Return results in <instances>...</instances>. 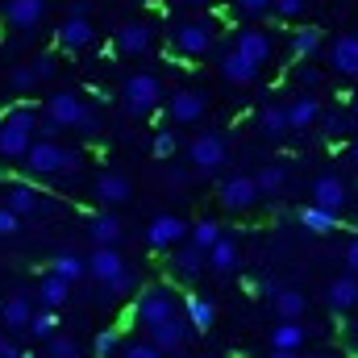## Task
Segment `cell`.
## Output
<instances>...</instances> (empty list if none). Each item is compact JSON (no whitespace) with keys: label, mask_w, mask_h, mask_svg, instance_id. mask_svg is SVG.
<instances>
[{"label":"cell","mask_w":358,"mask_h":358,"mask_svg":"<svg viewBox=\"0 0 358 358\" xmlns=\"http://www.w3.org/2000/svg\"><path fill=\"white\" fill-rule=\"evenodd\" d=\"M59 129H80V134H96V113L88 108V100L84 96H76V92H50V100H46V108H42Z\"/></svg>","instance_id":"7a4b0ae2"},{"label":"cell","mask_w":358,"mask_h":358,"mask_svg":"<svg viewBox=\"0 0 358 358\" xmlns=\"http://www.w3.org/2000/svg\"><path fill=\"white\" fill-rule=\"evenodd\" d=\"M350 163H355V167H358V142H355V146H350Z\"/></svg>","instance_id":"11a10c76"},{"label":"cell","mask_w":358,"mask_h":358,"mask_svg":"<svg viewBox=\"0 0 358 358\" xmlns=\"http://www.w3.org/2000/svg\"><path fill=\"white\" fill-rule=\"evenodd\" d=\"M25 163V171L29 176H38V179H59V176H67L80 159L67 150V146H59L55 138H42V142H34L29 146V155L21 159Z\"/></svg>","instance_id":"3957f363"},{"label":"cell","mask_w":358,"mask_h":358,"mask_svg":"<svg viewBox=\"0 0 358 358\" xmlns=\"http://www.w3.org/2000/svg\"><path fill=\"white\" fill-rule=\"evenodd\" d=\"M342 129H346V121H342L338 113H329V117H325V134H329V138H338Z\"/></svg>","instance_id":"f907efd6"},{"label":"cell","mask_w":358,"mask_h":358,"mask_svg":"<svg viewBox=\"0 0 358 358\" xmlns=\"http://www.w3.org/2000/svg\"><path fill=\"white\" fill-rule=\"evenodd\" d=\"M171 42H176L179 55L200 59V55L213 50V25H208V21H183V25L171 29Z\"/></svg>","instance_id":"30bf717a"},{"label":"cell","mask_w":358,"mask_h":358,"mask_svg":"<svg viewBox=\"0 0 358 358\" xmlns=\"http://www.w3.org/2000/svg\"><path fill=\"white\" fill-rule=\"evenodd\" d=\"M67 292H71V279H63L59 271H50V275L42 279V287H38V296H42V304H50V308H59V304L67 300Z\"/></svg>","instance_id":"d6a6232c"},{"label":"cell","mask_w":358,"mask_h":358,"mask_svg":"<svg viewBox=\"0 0 358 358\" xmlns=\"http://www.w3.org/2000/svg\"><path fill=\"white\" fill-rule=\"evenodd\" d=\"M179 4H187V8H204V4H213V0H179Z\"/></svg>","instance_id":"db71d44e"},{"label":"cell","mask_w":358,"mask_h":358,"mask_svg":"<svg viewBox=\"0 0 358 358\" xmlns=\"http://www.w3.org/2000/svg\"><path fill=\"white\" fill-rule=\"evenodd\" d=\"M355 117H358V96H355Z\"/></svg>","instance_id":"9f6ffc18"},{"label":"cell","mask_w":358,"mask_h":358,"mask_svg":"<svg viewBox=\"0 0 358 358\" xmlns=\"http://www.w3.org/2000/svg\"><path fill=\"white\" fill-rule=\"evenodd\" d=\"M234 46H238L246 59H255L259 67H263V63L271 59V34H267V29H242Z\"/></svg>","instance_id":"4316f807"},{"label":"cell","mask_w":358,"mask_h":358,"mask_svg":"<svg viewBox=\"0 0 358 358\" xmlns=\"http://www.w3.org/2000/svg\"><path fill=\"white\" fill-rule=\"evenodd\" d=\"M183 313H187V321H192V329H196V334H208V329L217 325V308H213V300H208V296H200V292L183 296Z\"/></svg>","instance_id":"cb8c5ba5"},{"label":"cell","mask_w":358,"mask_h":358,"mask_svg":"<svg viewBox=\"0 0 358 358\" xmlns=\"http://www.w3.org/2000/svg\"><path fill=\"white\" fill-rule=\"evenodd\" d=\"M259 129H263L267 138H283V134H292V117H287V108L267 104V108L259 113Z\"/></svg>","instance_id":"1f68e13d"},{"label":"cell","mask_w":358,"mask_h":358,"mask_svg":"<svg viewBox=\"0 0 358 358\" xmlns=\"http://www.w3.org/2000/svg\"><path fill=\"white\" fill-rule=\"evenodd\" d=\"M187 329H192V321L167 317V321H159V325H155V329H146V334L159 342V350H163V355H183V350H187Z\"/></svg>","instance_id":"9a60e30c"},{"label":"cell","mask_w":358,"mask_h":358,"mask_svg":"<svg viewBox=\"0 0 358 358\" xmlns=\"http://www.w3.org/2000/svg\"><path fill=\"white\" fill-rule=\"evenodd\" d=\"M304 325H300V317H279V325L271 329L267 338V350L271 355H296L300 346H304Z\"/></svg>","instance_id":"4fadbf2b"},{"label":"cell","mask_w":358,"mask_h":358,"mask_svg":"<svg viewBox=\"0 0 358 358\" xmlns=\"http://www.w3.org/2000/svg\"><path fill=\"white\" fill-rule=\"evenodd\" d=\"M187 163H192L196 176H217L225 167V142H221V134H208V129L196 134L187 142Z\"/></svg>","instance_id":"8992f818"},{"label":"cell","mask_w":358,"mask_h":358,"mask_svg":"<svg viewBox=\"0 0 358 358\" xmlns=\"http://www.w3.org/2000/svg\"><path fill=\"white\" fill-rule=\"evenodd\" d=\"M187 234H192V225H187L183 217L159 213V217H150V225H146V246H150V250H176Z\"/></svg>","instance_id":"ba28073f"},{"label":"cell","mask_w":358,"mask_h":358,"mask_svg":"<svg viewBox=\"0 0 358 358\" xmlns=\"http://www.w3.org/2000/svg\"><path fill=\"white\" fill-rule=\"evenodd\" d=\"M308 0H275V17H300Z\"/></svg>","instance_id":"7dc6e473"},{"label":"cell","mask_w":358,"mask_h":358,"mask_svg":"<svg viewBox=\"0 0 358 358\" xmlns=\"http://www.w3.org/2000/svg\"><path fill=\"white\" fill-rule=\"evenodd\" d=\"M0 329H4V325H0ZM17 355H21V346H17L13 338H4V334H0V358H17Z\"/></svg>","instance_id":"c3c4849f"},{"label":"cell","mask_w":358,"mask_h":358,"mask_svg":"<svg viewBox=\"0 0 358 358\" xmlns=\"http://www.w3.org/2000/svg\"><path fill=\"white\" fill-rule=\"evenodd\" d=\"M204 113H208V96L200 88H176L167 96V117L176 125H196Z\"/></svg>","instance_id":"9c48e42d"},{"label":"cell","mask_w":358,"mask_h":358,"mask_svg":"<svg viewBox=\"0 0 358 358\" xmlns=\"http://www.w3.org/2000/svg\"><path fill=\"white\" fill-rule=\"evenodd\" d=\"M167 187H183V183H187V171H179V167H171V171H167Z\"/></svg>","instance_id":"816d5d0a"},{"label":"cell","mask_w":358,"mask_h":358,"mask_svg":"<svg viewBox=\"0 0 358 358\" xmlns=\"http://www.w3.org/2000/svg\"><path fill=\"white\" fill-rule=\"evenodd\" d=\"M29 334L38 338V342H46L50 334H59V317H55V308L46 304L42 313H34V321H29Z\"/></svg>","instance_id":"8d00e7d4"},{"label":"cell","mask_w":358,"mask_h":358,"mask_svg":"<svg viewBox=\"0 0 358 358\" xmlns=\"http://www.w3.org/2000/svg\"><path fill=\"white\" fill-rule=\"evenodd\" d=\"M42 350L55 355V358H76V355H84V342H80V338H67V334H50V338L42 342Z\"/></svg>","instance_id":"e575fe53"},{"label":"cell","mask_w":358,"mask_h":358,"mask_svg":"<svg viewBox=\"0 0 358 358\" xmlns=\"http://www.w3.org/2000/svg\"><path fill=\"white\" fill-rule=\"evenodd\" d=\"M121 355H125V358H163V350H159V342L146 334V338H138V342H125V346H121Z\"/></svg>","instance_id":"ab89813d"},{"label":"cell","mask_w":358,"mask_h":358,"mask_svg":"<svg viewBox=\"0 0 358 358\" xmlns=\"http://www.w3.org/2000/svg\"><path fill=\"white\" fill-rule=\"evenodd\" d=\"M167 317H176V292H171V287H146V292L138 296V304H134V321H138L142 329H155V325L167 321Z\"/></svg>","instance_id":"52a82bcc"},{"label":"cell","mask_w":358,"mask_h":358,"mask_svg":"<svg viewBox=\"0 0 358 358\" xmlns=\"http://www.w3.org/2000/svg\"><path fill=\"white\" fill-rule=\"evenodd\" d=\"M204 267H208V250H204V246H196L192 238H187V242H179V246H176V275L196 279Z\"/></svg>","instance_id":"d4e9b609"},{"label":"cell","mask_w":358,"mask_h":358,"mask_svg":"<svg viewBox=\"0 0 358 358\" xmlns=\"http://www.w3.org/2000/svg\"><path fill=\"white\" fill-rule=\"evenodd\" d=\"M300 225H304L308 234H334V229H338V213H334V208H321V204L308 200V204L300 208Z\"/></svg>","instance_id":"f546056e"},{"label":"cell","mask_w":358,"mask_h":358,"mask_svg":"<svg viewBox=\"0 0 358 358\" xmlns=\"http://www.w3.org/2000/svg\"><path fill=\"white\" fill-rule=\"evenodd\" d=\"M88 275L108 287V296H125L134 287V275L125 267V259L117 255V246H96L88 255Z\"/></svg>","instance_id":"277c9868"},{"label":"cell","mask_w":358,"mask_h":358,"mask_svg":"<svg viewBox=\"0 0 358 358\" xmlns=\"http://www.w3.org/2000/svg\"><path fill=\"white\" fill-rule=\"evenodd\" d=\"M317 50H321V29H317V25L292 34V55H296V59H313Z\"/></svg>","instance_id":"836d02e7"},{"label":"cell","mask_w":358,"mask_h":358,"mask_svg":"<svg viewBox=\"0 0 358 358\" xmlns=\"http://www.w3.org/2000/svg\"><path fill=\"white\" fill-rule=\"evenodd\" d=\"M313 204L342 213V208L350 204V192H346V183H342L338 176H321L317 183H313Z\"/></svg>","instance_id":"44dd1931"},{"label":"cell","mask_w":358,"mask_h":358,"mask_svg":"<svg viewBox=\"0 0 358 358\" xmlns=\"http://www.w3.org/2000/svg\"><path fill=\"white\" fill-rule=\"evenodd\" d=\"M238 259H242V255H238V242L225 238V234L208 246V271H217V275H234V271H238Z\"/></svg>","instance_id":"484cf974"},{"label":"cell","mask_w":358,"mask_h":358,"mask_svg":"<svg viewBox=\"0 0 358 358\" xmlns=\"http://www.w3.org/2000/svg\"><path fill=\"white\" fill-rule=\"evenodd\" d=\"M187 238H192L196 246H204V250H208V246H213V242L221 238V225H217L213 217H200V221L192 225V234H187Z\"/></svg>","instance_id":"74e56055"},{"label":"cell","mask_w":358,"mask_h":358,"mask_svg":"<svg viewBox=\"0 0 358 358\" xmlns=\"http://www.w3.org/2000/svg\"><path fill=\"white\" fill-rule=\"evenodd\" d=\"M121 104H125L129 117H150V113L163 104V84H159V76L134 71V76L121 84Z\"/></svg>","instance_id":"5b68a950"},{"label":"cell","mask_w":358,"mask_h":358,"mask_svg":"<svg viewBox=\"0 0 358 358\" xmlns=\"http://www.w3.org/2000/svg\"><path fill=\"white\" fill-rule=\"evenodd\" d=\"M150 46H155V34H150L142 21H125V25H117V50H121V55L142 59V55H150Z\"/></svg>","instance_id":"2e32d148"},{"label":"cell","mask_w":358,"mask_h":358,"mask_svg":"<svg viewBox=\"0 0 358 358\" xmlns=\"http://www.w3.org/2000/svg\"><path fill=\"white\" fill-rule=\"evenodd\" d=\"M96 42V29H92L88 13H71L63 25H59V46L63 50H88Z\"/></svg>","instance_id":"e0dca14e"},{"label":"cell","mask_w":358,"mask_h":358,"mask_svg":"<svg viewBox=\"0 0 358 358\" xmlns=\"http://www.w3.org/2000/svg\"><path fill=\"white\" fill-rule=\"evenodd\" d=\"M50 271H59L63 279H71V283H80V279L88 275V259H80V255H59V259L50 263Z\"/></svg>","instance_id":"d590c367"},{"label":"cell","mask_w":358,"mask_h":358,"mask_svg":"<svg viewBox=\"0 0 358 358\" xmlns=\"http://www.w3.org/2000/svg\"><path fill=\"white\" fill-rule=\"evenodd\" d=\"M42 17H46V0H4V21L21 34L42 25Z\"/></svg>","instance_id":"ac0fdd59"},{"label":"cell","mask_w":358,"mask_h":358,"mask_svg":"<svg viewBox=\"0 0 358 358\" xmlns=\"http://www.w3.org/2000/svg\"><path fill=\"white\" fill-rule=\"evenodd\" d=\"M325 300H329V308H334V313H350V308H358V275H355V271H346V275L329 279Z\"/></svg>","instance_id":"ffe728a7"},{"label":"cell","mask_w":358,"mask_h":358,"mask_svg":"<svg viewBox=\"0 0 358 358\" xmlns=\"http://www.w3.org/2000/svg\"><path fill=\"white\" fill-rule=\"evenodd\" d=\"M121 234H125V225H121V217L117 213H96V217H88V238L96 242V246H117L121 242Z\"/></svg>","instance_id":"7402d4cb"},{"label":"cell","mask_w":358,"mask_h":358,"mask_svg":"<svg viewBox=\"0 0 358 358\" xmlns=\"http://www.w3.org/2000/svg\"><path fill=\"white\" fill-rule=\"evenodd\" d=\"M29 321H34V308H29V296H8L4 304H0V325L8 329V334H17V329H29Z\"/></svg>","instance_id":"603a6c76"},{"label":"cell","mask_w":358,"mask_h":358,"mask_svg":"<svg viewBox=\"0 0 358 358\" xmlns=\"http://www.w3.org/2000/svg\"><path fill=\"white\" fill-rule=\"evenodd\" d=\"M234 8L242 13V17H263L275 8V0H234Z\"/></svg>","instance_id":"f6af8a7d"},{"label":"cell","mask_w":358,"mask_h":358,"mask_svg":"<svg viewBox=\"0 0 358 358\" xmlns=\"http://www.w3.org/2000/svg\"><path fill=\"white\" fill-rule=\"evenodd\" d=\"M121 346H125V342H121V334H117V329H100V334H96V342H92V350H96L100 358L121 355Z\"/></svg>","instance_id":"60d3db41"},{"label":"cell","mask_w":358,"mask_h":358,"mask_svg":"<svg viewBox=\"0 0 358 358\" xmlns=\"http://www.w3.org/2000/svg\"><path fill=\"white\" fill-rule=\"evenodd\" d=\"M287 117H292V129H308V125L321 121V100L304 92V96H296V100L287 104Z\"/></svg>","instance_id":"83f0119b"},{"label":"cell","mask_w":358,"mask_h":358,"mask_svg":"<svg viewBox=\"0 0 358 358\" xmlns=\"http://www.w3.org/2000/svg\"><path fill=\"white\" fill-rule=\"evenodd\" d=\"M271 304H275V313H279V317H304L308 296H304V292H296V287H279V292H271Z\"/></svg>","instance_id":"4dcf8cb0"},{"label":"cell","mask_w":358,"mask_h":358,"mask_svg":"<svg viewBox=\"0 0 358 358\" xmlns=\"http://www.w3.org/2000/svg\"><path fill=\"white\" fill-rule=\"evenodd\" d=\"M342 263H346V271H355V275H358V238L350 242V246H346V255H342Z\"/></svg>","instance_id":"681fc988"},{"label":"cell","mask_w":358,"mask_h":358,"mask_svg":"<svg viewBox=\"0 0 358 358\" xmlns=\"http://www.w3.org/2000/svg\"><path fill=\"white\" fill-rule=\"evenodd\" d=\"M8 84H13L17 92H34V88H38V76H34V67H29V63H17V67L8 71Z\"/></svg>","instance_id":"b9f144b4"},{"label":"cell","mask_w":358,"mask_h":358,"mask_svg":"<svg viewBox=\"0 0 358 358\" xmlns=\"http://www.w3.org/2000/svg\"><path fill=\"white\" fill-rule=\"evenodd\" d=\"M217 71H221V76H225L229 84H238V88H250V84L259 80V71H263V67H259L255 59H246V55H242V50L234 46V50H225V55H221Z\"/></svg>","instance_id":"7c38bea8"},{"label":"cell","mask_w":358,"mask_h":358,"mask_svg":"<svg viewBox=\"0 0 358 358\" xmlns=\"http://www.w3.org/2000/svg\"><path fill=\"white\" fill-rule=\"evenodd\" d=\"M29 67H34V76H38V84H46V80H55V71H59V63H55V55H34V59H29Z\"/></svg>","instance_id":"7bdbcfd3"},{"label":"cell","mask_w":358,"mask_h":358,"mask_svg":"<svg viewBox=\"0 0 358 358\" xmlns=\"http://www.w3.org/2000/svg\"><path fill=\"white\" fill-rule=\"evenodd\" d=\"M329 67L346 80H358V34H342L329 46Z\"/></svg>","instance_id":"d6986e66"},{"label":"cell","mask_w":358,"mask_h":358,"mask_svg":"<svg viewBox=\"0 0 358 358\" xmlns=\"http://www.w3.org/2000/svg\"><path fill=\"white\" fill-rule=\"evenodd\" d=\"M4 204H8L13 213H21V217L42 213V200H38V192H34L29 183H8V187H4Z\"/></svg>","instance_id":"f1b7e54d"},{"label":"cell","mask_w":358,"mask_h":358,"mask_svg":"<svg viewBox=\"0 0 358 358\" xmlns=\"http://www.w3.org/2000/svg\"><path fill=\"white\" fill-rule=\"evenodd\" d=\"M259 200H263V187H259L255 176H229L221 183V204H225L229 213H246V208H255Z\"/></svg>","instance_id":"8fae6325"},{"label":"cell","mask_w":358,"mask_h":358,"mask_svg":"<svg viewBox=\"0 0 358 358\" xmlns=\"http://www.w3.org/2000/svg\"><path fill=\"white\" fill-rule=\"evenodd\" d=\"M96 200L104 204V208H117V204H129L134 200V183L121 176V171H104V176H96Z\"/></svg>","instance_id":"5bb4252c"},{"label":"cell","mask_w":358,"mask_h":358,"mask_svg":"<svg viewBox=\"0 0 358 358\" xmlns=\"http://www.w3.org/2000/svg\"><path fill=\"white\" fill-rule=\"evenodd\" d=\"M150 150H155L159 159H171V155H176V129H159L155 142H150Z\"/></svg>","instance_id":"ee69618b"},{"label":"cell","mask_w":358,"mask_h":358,"mask_svg":"<svg viewBox=\"0 0 358 358\" xmlns=\"http://www.w3.org/2000/svg\"><path fill=\"white\" fill-rule=\"evenodd\" d=\"M17 225H21V213H13L8 204H0V238H13Z\"/></svg>","instance_id":"bcb514c9"},{"label":"cell","mask_w":358,"mask_h":358,"mask_svg":"<svg viewBox=\"0 0 358 358\" xmlns=\"http://www.w3.org/2000/svg\"><path fill=\"white\" fill-rule=\"evenodd\" d=\"M355 350H358V346H355Z\"/></svg>","instance_id":"6f0895ef"},{"label":"cell","mask_w":358,"mask_h":358,"mask_svg":"<svg viewBox=\"0 0 358 358\" xmlns=\"http://www.w3.org/2000/svg\"><path fill=\"white\" fill-rule=\"evenodd\" d=\"M300 80H304V88H317V84H321V71H313V67H304V71H300Z\"/></svg>","instance_id":"f5cc1de1"},{"label":"cell","mask_w":358,"mask_h":358,"mask_svg":"<svg viewBox=\"0 0 358 358\" xmlns=\"http://www.w3.org/2000/svg\"><path fill=\"white\" fill-rule=\"evenodd\" d=\"M255 179H259V187H263V196H275V192H279V187L287 183V171H283L279 163H267V167H263V171H259Z\"/></svg>","instance_id":"f35d334b"},{"label":"cell","mask_w":358,"mask_h":358,"mask_svg":"<svg viewBox=\"0 0 358 358\" xmlns=\"http://www.w3.org/2000/svg\"><path fill=\"white\" fill-rule=\"evenodd\" d=\"M38 125H42V113H38L34 104L8 108V113L0 117V155H4V159H25L29 146L38 142V138H34Z\"/></svg>","instance_id":"6da1fadb"}]
</instances>
